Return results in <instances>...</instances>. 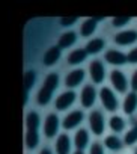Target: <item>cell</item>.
Instances as JSON below:
<instances>
[{
    "mask_svg": "<svg viewBox=\"0 0 137 154\" xmlns=\"http://www.w3.org/2000/svg\"><path fill=\"white\" fill-rule=\"evenodd\" d=\"M57 74H48L47 79H45V83L42 86V89L38 92V103L39 104H47L51 98V94L54 91V88L57 86Z\"/></svg>",
    "mask_w": 137,
    "mask_h": 154,
    "instance_id": "6da1fadb",
    "label": "cell"
},
{
    "mask_svg": "<svg viewBox=\"0 0 137 154\" xmlns=\"http://www.w3.org/2000/svg\"><path fill=\"white\" fill-rule=\"evenodd\" d=\"M110 80H112V85L115 86V89H116L118 92H121V94L127 92L130 83H128L127 77H125V74H124L122 71H119V69L112 71V74H110Z\"/></svg>",
    "mask_w": 137,
    "mask_h": 154,
    "instance_id": "7a4b0ae2",
    "label": "cell"
},
{
    "mask_svg": "<svg viewBox=\"0 0 137 154\" xmlns=\"http://www.w3.org/2000/svg\"><path fill=\"white\" fill-rule=\"evenodd\" d=\"M137 41V30L134 29H128V30H122L115 36V42L118 45H131Z\"/></svg>",
    "mask_w": 137,
    "mask_h": 154,
    "instance_id": "3957f363",
    "label": "cell"
},
{
    "mask_svg": "<svg viewBox=\"0 0 137 154\" xmlns=\"http://www.w3.org/2000/svg\"><path fill=\"white\" fill-rule=\"evenodd\" d=\"M101 101H103L104 107L109 112H115L118 109V100H116L115 94L109 88H103L101 89Z\"/></svg>",
    "mask_w": 137,
    "mask_h": 154,
    "instance_id": "277c9868",
    "label": "cell"
},
{
    "mask_svg": "<svg viewBox=\"0 0 137 154\" xmlns=\"http://www.w3.org/2000/svg\"><path fill=\"white\" fill-rule=\"evenodd\" d=\"M106 60L109 63H112V65H124V63L128 62L127 54H124L119 50H109L106 53Z\"/></svg>",
    "mask_w": 137,
    "mask_h": 154,
    "instance_id": "5b68a950",
    "label": "cell"
},
{
    "mask_svg": "<svg viewBox=\"0 0 137 154\" xmlns=\"http://www.w3.org/2000/svg\"><path fill=\"white\" fill-rule=\"evenodd\" d=\"M89 122H91V128L95 134H101L104 131V118L100 112H94L89 118Z\"/></svg>",
    "mask_w": 137,
    "mask_h": 154,
    "instance_id": "8992f818",
    "label": "cell"
},
{
    "mask_svg": "<svg viewBox=\"0 0 137 154\" xmlns=\"http://www.w3.org/2000/svg\"><path fill=\"white\" fill-rule=\"evenodd\" d=\"M76 100V94L71 92V91H68V92H63L62 95H59V98L56 100V107L59 110H63L66 107H70Z\"/></svg>",
    "mask_w": 137,
    "mask_h": 154,
    "instance_id": "52a82bcc",
    "label": "cell"
},
{
    "mask_svg": "<svg viewBox=\"0 0 137 154\" xmlns=\"http://www.w3.org/2000/svg\"><path fill=\"white\" fill-rule=\"evenodd\" d=\"M136 110H137V92H130L124 100V112L127 115H133Z\"/></svg>",
    "mask_w": 137,
    "mask_h": 154,
    "instance_id": "ba28073f",
    "label": "cell"
},
{
    "mask_svg": "<svg viewBox=\"0 0 137 154\" xmlns=\"http://www.w3.org/2000/svg\"><path fill=\"white\" fill-rule=\"evenodd\" d=\"M91 75L95 83H101L104 80V66L100 60H95L91 63Z\"/></svg>",
    "mask_w": 137,
    "mask_h": 154,
    "instance_id": "9c48e42d",
    "label": "cell"
},
{
    "mask_svg": "<svg viewBox=\"0 0 137 154\" xmlns=\"http://www.w3.org/2000/svg\"><path fill=\"white\" fill-rule=\"evenodd\" d=\"M83 118V113L80 110H76V112H71L70 115H68L63 121V127L65 128H74Z\"/></svg>",
    "mask_w": 137,
    "mask_h": 154,
    "instance_id": "30bf717a",
    "label": "cell"
},
{
    "mask_svg": "<svg viewBox=\"0 0 137 154\" xmlns=\"http://www.w3.org/2000/svg\"><path fill=\"white\" fill-rule=\"evenodd\" d=\"M95 101V89L92 86H85L82 92V103L85 107H91Z\"/></svg>",
    "mask_w": 137,
    "mask_h": 154,
    "instance_id": "8fae6325",
    "label": "cell"
},
{
    "mask_svg": "<svg viewBox=\"0 0 137 154\" xmlns=\"http://www.w3.org/2000/svg\"><path fill=\"white\" fill-rule=\"evenodd\" d=\"M57 124H59L57 116H56V115H48V118H47V121H45V134H47V137H53V136L56 134V131H57Z\"/></svg>",
    "mask_w": 137,
    "mask_h": 154,
    "instance_id": "7c38bea8",
    "label": "cell"
},
{
    "mask_svg": "<svg viewBox=\"0 0 137 154\" xmlns=\"http://www.w3.org/2000/svg\"><path fill=\"white\" fill-rule=\"evenodd\" d=\"M83 77H85V71L76 69V71H73V72L68 74V77H66V85H68V86H77V85L82 83Z\"/></svg>",
    "mask_w": 137,
    "mask_h": 154,
    "instance_id": "4fadbf2b",
    "label": "cell"
},
{
    "mask_svg": "<svg viewBox=\"0 0 137 154\" xmlns=\"http://www.w3.org/2000/svg\"><path fill=\"white\" fill-rule=\"evenodd\" d=\"M56 149L57 154H68L70 152V139H68L66 134H60L56 143Z\"/></svg>",
    "mask_w": 137,
    "mask_h": 154,
    "instance_id": "5bb4252c",
    "label": "cell"
},
{
    "mask_svg": "<svg viewBox=\"0 0 137 154\" xmlns=\"http://www.w3.org/2000/svg\"><path fill=\"white\" fill-rule=\"evenodd\" d=\"M100 20H103V18H91V20H88V21H85L83 23V26H82V35L83 36H88V35H92L94 32H95V27H97V21H100Z\"/></svg>",
    "mask_w": 137,
    "mask_h": 154,
    "instance_id": "9a60e30c",
    "label": "cell"
},
{
    "mask_svg": "<svg viewBox=\"0 0 137 154\" xmlns=\"http://www.w3.org/2000/svg\"><path fill=\"white\" fill-rule=\"evenodd\" d=\"M59 56H60V48L59 47H51L44 56V63L45 65H53L59 59Z\"/></svg>",
    "mask_w": 137,
    "mask_h": 154,
    "instance_id": "2e32d148",
    "label": "cell"
},
{
    "mask_svg": "<svg viewBox=\"0 0 137 154\" xmlns=\"http://www.w3.org/2000/svg\"><path fill=\"white\" fill-rule=\"evenodd\" d=\"M76 39H77V36H76L74 32H66V33H63V35L60 36V39H59V47H62V48L70 47V45H73V44L76 42Z\"/></svg>",
    "mask_w": 137,
    "mask_h": 154,
    "instance_id": "e0dca14e",
    "label": "cell"
},
{
    "mask_svg": "<svg viewBox=\"0 0 137 154\" xmlns=\"http://www.w3.org/2000/svg\"><path fill=\"white\" fill-rule=\"evenodd\" d=\"M104 142H106V146H107L109 149H112V151H118V149H121L122 145H124V142H122L118 136H107Z\"/></svg>",
    "mask_w": 137,
    "mask_h": 154,
    "instance_id": "ac0fdd59",
    "label": "cell"
},
{
    "mask_svg": "<svg viewBox=\"0 0 137 154\" xmlns=\"http://www.w3.org/2000/svg\"><path fill=\"white\" fill-rule=\"evenodd\" d=\"M26 125L29 128V131H36L38 125H39V116L35 112H30L26 118Z\"/></svg>",
    "mask_w": 137,
    "mask_h": 154,
    "instance_id": "d6986e66",
    "label": "cell"
},
{
    "mask_svg": "<svg viewBox=\"0 0 137 154\" xmlns=\"http://www.w3.org/2000/svg\"><path fill=\"white\" fill-rule=\"evenodd\" d=\"M104 47V41L97 38V39H92L88 45H86V53H98L100 50H103Z\"/></svg>",
    "mask_w": 137,
    "mask_h": 154,
    "instance_id": "ffe728a7",
    "label": "cell"
},
{
    "mask_svg": "<svg viewBox=\"0 0 137 154\" xmlns=\"http://www.w3.org/2000/svg\"><path fill=\"white\" fill-rule=\"evenodd\" d=\"M85 57H86V50H76V51H73V53L70 54V57H68V62L73 63V65H76V63L83 62Z\"/></svg>",
    "mask_w": 137,
    "mask_h": 154,
    "instance_id": "44dd1931",
    "label": "cell"
},
{
    "mask_svg": "<svg viewBox=\"0 0 137 154\" xmlns=\"http://www.w3.org/2000/svg\"><path fill=\"white\" fill-rule=\"evenodd\" d=\"M109 124H110V128H112L113 131H122V130L125 128V121H124V118H121V116H112Z\"/></svg>",
    "mask_w": 137,
    "mask_h": 154,
    "instance_id": "7402d4cb",
    "label": "cell"
},
{
    "mask_svg": "<svg viewBox=\"0 0 137 154\" xmlns=\"http://www.w3.org/2000/svg\"><path fill=\"white\" fill-rule=\"evenodd\" d=\"M88 142H89V134H88V131H86V130H80V131L76 134V145L82 149V148H85V146L88 145Z\"/></svg>",
    "mask_w": 137,
    "mask_h": 154,
    "instance_id": "603a6c76",
    "label": "cell"
},
{
    "mask_svg": "<svg viewBox=\"0 0 137 154\" xmlns=\"http://www.w3.org/2000/svg\"><path fill=\"white\" fill-rule=\"evenodd\" d=\"M124 143L125 145H134V143H137V127H133V128H130L125 133Z\"/></svg>",
    "mask_w": 137,
    "mask_h": 154,
    "instance_id": "cb8c5ba5",
    "label": "cell"
},
{
    "mask_svg": "<svg viewBox=\"0 0 137 154\" xmlns=\"http://www.w3.org/2000/svg\"><path fill=\"white\" fill-rule=\"evenodd\" d=\"M38 140H39V136L36 131H27L26 134V145L29 148H35L38 145Z\"/></svg>",
    "mask_w": 137,
    "mask_h": 154,
    "instance_id": "d4e9b609",
    "label": "cell"
},
{
    "mask_svg": "<svg viewBox=\"0 0 137 154\" xmlns=\"http://www.w3.org/2000/svg\"><path fill=\"white\" fill-rule=\"evenodd\" d=\"M33 82H35V72L33 71H27L24 74V89H26V92L32 88Z\"/></svg>",
    "mask_w": 137,
    "mask_h": 154,
    "instance_id": "484cf974",
    "label": "cell"
},
{
    "mask_svg": "<svg viewBox=\"0 0 137 154\" xmlns=\"http://www.w3.org/2000/svg\"><path fill=\"white\" fill-rule=\"evenodd\" d=\"M130 21H131L130 17H116V18H113V26L115 27H122V26H127Z\"/></svg>",
    "mask_w": 137,
    "mask_h": 154,
    "instance_id": "4316f807",
    "label": "cell"
},
{
    "mask_svg": "<svg viewBox=\"0 0 137 154\" xmlns=\"http://www.w3.org/2000/svg\"><path fill=\"white\" fill-rule=\"evenodd\" d=\"M127 59H128L130 63H137V47L130 50V53L127 54Z\"/></svg>",
    "mask_w": 137,
    "mask_h": 154,
    "instance_id": "83f0119b",
    "label": "cell"
},
{
    "mask_svg": "<svg viewBox=\"0 0 137 154\" xmlns=\"http://www.w3.org/2000/svg\"><path fill=\"white\" fill-rule=\"evenodd\" d=\"M130 86L133 89V92H137V69L131 74V80H130Z\"/></svg>",
    "mask_w": 137,
    "mask_h": 154,
    "instance_id": "f1b7e54d",
    "label": "cell"
},
{
    "mask_svg": "<svg viewBox=\"0 0 137 154\" xmlns=\"http://www.w3.org/2000/svg\"><path fill=\"white\" fill-rule=\"evenodd\" d=\"M77 21V17H63L62 20H60V23L63 24V26H70V24H74Z\"/></svg>",
    "mask_w": 137,
    "mask_h": 154,
    "instance_id": "f546056e",
    "label": "cell"
},
{
    "mask_svg": "<svg viewBox=\"0 0 137 154\" xmlns=\"http://www.w3.org/2000/svg\"><path fill=\"white\" fill-rule=\"evenodd\" d=\"M91 154H104V149L100 143H94L91 148Z\"/></svg>",
    "mask_w": 137,
    "mask_h": 154,
    "instance_id": "4dcf8cb0",
    "label": "cell"
},
{
    "mask_svg": "<svg viewBox=\"0 0 137 154\" xmlns=\"http://www.w3.org/2000/svg\"><path fill=\"white\" fill-rule=\"evenodd\" d=\"M41 154H51V152H50V149H42Z\"/></svg>",
    "mask_w": 137,
    "mask_h": 154,
    "instance_id": "1f68e13d",
    "label": "cell"
},
{
    "mask_svg": "<svg viewBox=\"0 0 137 154\" xmlns=\"http://www.w3.org/2000/svg\"><path fill=\"white\" fill-rule=\"evenodd\" d=\"M74 154H83V152H82V151H77V152H74Z\"/></svg>",
    "mask_w": 137,
    "mask_h": 154,
    "instance_id": "d6a6232c",
    "label": "cell"
},
{
    "mask_svg": "<svg viewBox=\"0 0 137 154\" xmlns=\"http://www.w3.org/2000/svg\"><path fill=\"white\" fill-rule=\"evenodd\" d=\"M133 154H137V148H136V149H134V152H133Z\"/></svg>",
    "mask_w": 137,
    "mask_h": 154,
    "instance_id": "836d02e7",
    "label": "cell"
},
{
    "mask_svg": "<svg viewBox=\"0 0 137 154\" xmlns=\"http://www.w3.org/2000/svg\"><path fill=\"white\" fill-rule=\"evenodd\" d=\"M134 127H137V119H136V124H134Z\"/></svg>",
    "mask_w": 137,
    "mask_h": 154,
    "instance_id": "e575fe53",
    "label": "cell"
}]
</instances>
